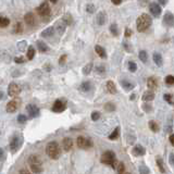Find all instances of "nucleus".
Returning a JSON list of instances; mask_svg holds the SVG:
<instances>
[{"mask_svg":"<svg viewBox=\"0 0 174 174\" xmlns=\"http://www.w3.org/2000/svg\"><path fill=\"white\" fill-rule=\"evenodd\" d=\"M46 153L48 155L49 158L57 160L61 156V147L57 142H50L46 147Z\"/></svg>","mask_w":174,"mask_h":174,"instance_id":"nucleus-1","label":"nucleus"},{"mask_svg":"<svg viewBox=\"0 0 174 174\" xmlns=\"http://www.w3.org/2000/svg\"><path fill=\"white\" fill-rule=\"evenodd\" d=\"M152 23V20L151 18L146 14V13H143L142 15L138 16L137 21H136V25H137V31L138 32H145L146 29H148L149 26Z\"/></svg>","mask_w":174,"mask_h":174,"instance_id":"nucleus-2","label":"nucleus"},{"mask_svg":"<svg viewBox=\"0 0 174 174\" xmlns=\"http://www.w3.org/2000/svg\"><path fill=\"white\" fill-rule=\"evenodd\" d=\"M29 164L31 166V170L33 173H42L43 172V163L42 159L39 158L37 155H31L29 157Z\"/></svg>","mask_w":174,"mask_h":174,"instance_id":"nucleus-3","label":"nucleus"},{"mask_svg":"<svg viewBox=\"0 0 174 174\" xmlns=\"http://www.w3.org/2000/svg\"><path fill=\"white\" fill-rule=\"evenodd\" d=\"M100 161L104 164H108V165H111V168L115 169L117 166V158H115V153L111 150H108L106 152H104L101 155V158H100Z\"/></svg>","mask_w":174,"mask_h":174,"instance_id":"nucleus-4","label":"nucleus"},{"mask_svg":"<svg viewBox=\"0 0 174 174\" xmlns=\"http://www.w3.org/2000/svg\"><path fill=\"white\" fill-rule=\"evenodd\" d=\"M22 144H23L22 135H14L10 140V150L12 152H16L19 149L21 148Z\"/></svg>","mask_w":174,"mask_h":174,"instance_id":"nucleus-5","label":"nucleus"},{"mask_svg":"<svg viewBox=\"0 0 174 174\" xmlns=\"http://www.w3.org/2000/svg\"><path fill=\"white\" fill-rule=\"evenodd\" d=\"M76 143H77V146L82 149H88L91 148L94 146L93 140L90 138H86L84 136H78L77 139H76Z\"/></svg>","mask_w":174,"mask_h":174,"instance_id":"nucleus-6","label":"nucleus"},{"mask_svg":"<svg viewBox=\"0 0 174 174\" xmlns=\"http://www.w3.org/2000/svg\"><path fill=\"white\" fill-rule=\"evenodd\" d=\"M36 10H37V13H38L40 16H43V18L48 16L50 14V12H51V9H50V7H49V3L47 2V1L43 2L42 5H39L38 8L36 9Z\"/></svg>","mask_w":174,"mask_h":174,"instance_id":"nucleus-7","label":"nucleus"},{"mask_svg":"<svg viewBox=\"0 0 174 174\" xmlns=\"http://www.w3.org/2000/svg\"><path fill=\"white\" fill-rule=\"evenodd\" d=\"M21 93V87L15 83H11L8 86V95L10 97H16Z\"/></svg>","mask_w":174,"mask_h":174,"instance_id":"nucleus-8","label":"nucleus"},{"mask_svg":"<svg viewBox=\"0 0 174 174\" xmlns=\"http://www.w3.org/2000/svg\"><path fill=\"white\" fill-rule=\"evenodd\" d=\"M149 10H150V13L155 16V18L160 16V14H161V12H162L161 7H160L157 2H151L150 5H149Z\"/></svg>","mask_w":174,"mask_h":174,"instance_id":"nucleus-9","label":"nucleus"},{"mask_svg":"<svg viewBox=\"0 0 174 174\" xmlns=\"http://www.w3.org/2000/svg\"><path fill=\"white\" fill-rule=\"evenodd\" d=\"M65 109H67V104H65L62 100H56V102L53 104V106H52V111L58 112V113L63 112Z\"/></svg>","mask_w":174,"mask_h":174,"instance_id":"nucleus-10","label":"nucleus"},{"mask_svg":"<svg viewBox=\"0 0 174 174\" xmlns=\"http://www.w3.org/2000/svg\"><path fill=\"white\" fill-rule=\"evenodd\" d=\"M26 111L29 112V114L31 115L32 118H37L39 117V114H40V111H39V109L37 108L35 104H27V107H26Z\"/></svg>","mask_w":174,"mask_h":174,"instance_id":"nucleus-11","label":"nucleus"},{"mask_svg":"<svg viewBox=\"0 0 174 174\" xmlns=\"http://www.w3.org/2000/svg\"><path fill=\"white\" fill-rule=\"evenodd\" d=\"M174 24V16L171 12H166L163 16V25L166 27H173Z\"/></svg>","mask_w":174,"mask_h":174,"instance_id":"nucleus-12","label":"nucleus"},{"mask_svg":"<svg viewBox=\"0 0 174 174\" xmlns=\"http://www.w3.org/2000/svg\"><path fill=\"white\" fill-rule=\"evenodd\" d=\"M19 104H20V101H18L16 99L9 101L8 104H7V108H5V109H7V112H9V113L15 112L19 108Z\"/></svg>","mask_w":174,"mask_h":174,"instance_id":"nucleus-13","label":"nucleus"},{"mask_svg":"<svg viewBox=\"0 0 174 174\" xmlns=\"http://www.w3.org/2000/svg\"><path fill=\"white\" fill-rule=\"evenodd\" d=\"M132 152L135 157H140V156H144L146 153V149L144 146L136 145V146H134V148L132 149Z\"/></svg>","mask_w":174,"mask_h":174,"instance_id":"nucleus-14","label":"nucleus"},{"mask_svg":"<svg viewBox=\"0 0 174 174\" xmlns=\"http://www.w3.org/2000/svg\"><path fill=\"white\" fill-rule=\"evenodd\" d=\"M67 24L64 23V21L63 20H60V21H58L57 23H56V29H57L58 31V34L60 35V36H62L63 34L65 33V29H67Z\"/></svg>","mask_w":174,"mask_h":174,"instance_id":"nucleus-15","label":"nucleus"},{"mask_svg":"<svg viewBox=\"0 0 174 174\" xmlns=\"http://www.w3.org/2000/svg\"><path fill=\"white\" fill-rule=\"evenodd\" d=\"M24 21H25V23L29 26H35V24H36V19H35V15L31 12L26 13L25 16H24Z\"/></svg>","mask_w":174,"mask_h":174,"instance_id":"nucleus-16","label":"nucleus"},{"mask_svg":"<svg viewBox=\"0 0 174 174\" xmlns=\"http://www.w3.org/2000/svg\"><path fill=\"white\" fill-rule=\"evenodd\" d=\"M73 147V140L70 137H65L62 142V148L64 151H70Z\"/></svg>","mask_w":174,"mask_h":174,"instance_id":"nucleus-17","label":"nucleus"},{"mask_svg":"<svg viewBox=\"0 0 174 174\" xmlns=\"http://www.w3.org/2000/svg\"><path fill=\"white\" fill-rule=\"evenodd\" d=\"M147 87H148L150 90H156V89L158 88V82H157L156 77L151 76V77H149L148 80H147Z\"/></svg>","mask_w":174,"mask_h":174,"instance_id":"nucleus-18","label":"nucleus"},{"mask_svg":"<svg viewBox=\"0 0 174 174\" xmlns=\"http://www.w3.org/2000/svg\"><path fill=\"white\" fill-rule=\"evenodd\" d=\"M96 22L98 25H104L107 22V14L104 12V11H100V12L97 14V19H96Z\"/></svg>","mask_w":174,"mask_h":174,"instance_id":"nucleus-19","label":"nucleus"},{"mask_svg":"<svg viewBox=\"0 0 174 174\" xmlns=\"http://www.w3.org/2000/svg\"><path fill=\"white\" fill-rule=\"evenodd\" d=\"M142 99H143L144 101H151V100H153V99H155V93L149 89V90L145 91V93L143 94V97H142Z\"/></svg>","mask_w":174,"mask_h":174,"instance_id":"nucleus-20","label":"nucleus"},{"mask_svg":"<svg viewBox=\"0 0 174 174\" xmlns=\"http://www.w3.org/2000/svg\"><path fill=\"white\" fill-rule=\"evenodd\" d=\"M152 59H153V62L156 63V65L162 67V64H163V59H162V56L160 55L159 52H155V53H153Z\"/></svg>","mask_w":174,"mask_h":174,"instance_id":"nucleus-21","label":"nucleus"},{"mask_svg":"<svg viewBox=\"0 0 174 174\" xmlns=\"http://www.w3.org/2000/svg\"><path fill=\"white\" fill-rule=\"evenodd\" d=\"M95 51H96V53L99 56V57L101 58V59H106V58H107L106 50H104L101 46H99V45H96V46H95Z\"/></svg>","mask_w":174,"mask_h":174,"instance_id":"nucleus-22","label":"nucleus"},{"mask_svg":"<svg viewBox=\"0 0 174 174\" xmlns=\"http://www.w3.org/2000/svg\"><path fill=\"white\" fill-rule=\"evenodd\" d=\"M120 84L122 85V87L125 89V90H132L133 88H134V84H132L131 82H128V80H122V81H120Z\"/></svg>","mask_w":174,"mask_h":174,"instance_id":"nucleus-23","label":"nucleus"},{"mask_svg":"<svg viewBox=\"0 0 174 174\" xmlns=\"http://www.w3.org/2000/svg\"><path fill=\"white\" fill-rule=\"evenodd\" d=\"M91 88H93V85H91L90 82H84V83H82L81 86H80V89H81L82 91H84V93H88Z\"/></svg>","mask_w":174,"mask_h":174,"instance_id":"nucleus-24","label":"nucleus"},{"mask_svg":"<svg viewBox=\"0 0 174 174\" xmlns=\"http://www.w3.org/2000/svg\"><path fill=\"white\" fill-rule=\"evenodd\" d=\"M55 33V27L53 26H49V27H47L45 31L42 32V36L43 37H50L53 35Z\"/></svg>","mask_w":174,"mask_h":174,"instance_id":"nucleus-25","label":"nucleus"},{"mask_svg":"<svg viewBox=\"0 0 174 174\" xmlns=\"http://www.w3.org/2000/svg\"><path fill=\"white\" fill-rule=\"evenodd\" d=\"M36 45H37V48H38V50L40 52H47L48 50H49L48 46H47L44 42H42V40H37Z\"/></svg>","mask_w":174,"mask_h":174,"instance_id":"nucleus-26","label":"nucleus"},{"mask_svg":"<svg viewBox=\"0 0 174 174\" xmlns=\"http://www.w3.org/2000/svg\"><path fill=\"white\" fill-rule=\"evenodd\" d=\"M107 90L109 91L110 94H117V87H115L114 83L112 81H109V82H107Z\"/></svg>","mask_w":174,"mask_h":174,"instance_id":"nucleus-27","label":"nucleus"},{"mask_svg":"<svg viewBox=\"0 0 174 174\" xmlns=\"http://www.w3.org/2000/svg\"><path fill=\"white\" fill-rule=\"evenodd\" d=\"M35 53H36V51H35L34 47L29 46V49H27V53H26V58H27V60H33V59H34Z\"/></svg>","mask_w":174,"mask_h":174,"instance_id":"nucleus-28","label":"nucleus"},{"mask_svg":"<svg viewBox=\"0 0 174 174\" xmlns=\"http://www.w3.org/2000/svg\"><path fill=\"white\" fill-rule=\"evenodd\" d=\"M13 33H15V34H21L23 33V24L21 22H16L14 27H13Z\"/></svg>","mask_w":174,"mask_h":174,"instance_id":"nucleus-29","label":"nucleus"},{"mask_svg":"<svg viewBox=\"0 0 174 174\" xmlns=\"http://www.w3.org/2000/svg\"><path fill=\"white\" fill-rule=\"evenodd\" d=\"M148 125H149V128L151 130V132H153V133L159 132V125L156 121H149Z\"/></svg>","mask_w":174,"mask_h":174,"instance_id":"nucleus-30","label":"nucleus"},{"mask_svg":"<svg viewBox=\"0 0 174 174\" xmlns=\"http://www.w3.org/2000/svg\"><path fill=\"white\" fill-rule=\"evenodd\" d=\"M138 58L140 59V61L143 63H147V60H148V53L145 51V50H142L138 53Z\"/></svg>","mask_w":174,"mask_h":174,"instance_id":"nucleus-31","label":"nucleus"},{"mask_svg":"<svg viewBox=\"0 0 174 174\" xmlns=\"http://www.w3.org/2000/svg\"><path fill=\"white\" fill-rule=\"evenodd\" d=\"M156 162H157V164H158L159 169H160V172H161V173H165V169H164V163H163V160H162L161 157H157Z\"/></svg>","mask_w":174,"mask_h":174,"instance_id":"nucleus-32","label":"nucleus"},{"mask_svg":"<svg viewBox=\"0 0 174 174\" xmlns=\"http://www.w3.org/2000/svg\"><path fill=\"white\" fill-rule=\"evenodd\" d=\"M10 24V20L8 18H5V16H1L0 15V27L1 29H5L7 26H9Z\"/></svg>","mask_w":174,"mask_h":174,"instance_id":"nucleus-33","label":"nucleus"},{"mask_svg":"<svg viewBox=\"0 0 174 174\" xmlns=\"http://www.w3.org/2000/svg\"><path fill=\"white\" fill-rule=\"evenodd\" d=\"M119 136H120V126H117V128H114V131L109 135V139L114 140V139H117Z\"/></svg>","mask_w":174,"mask_h":174,"instance_id":"nucleus-34","label":"nucleus"},{"mask_svg":"<svg viewBox=\"0 0 174 174\" xmlns=\"http://www.w3.org/2000/svg\"><path fill=\"white\" fill-rule=\"evenodd\" d=\"M110 33H111L112 35L114 37H118L119 36V29H118V25L117 24H111L110 25Z\"/></svg>","mask_w":174,"mask_h":174,"instance_id":"nucleus-35","label":"nucleus"},{"mask_svg":"<svg viewBox=\"0 0 174 174\" xmlns=\"http://www.w3.org/2000/svg\"><path fill=\"white\" fill-rule=\"evenodd\" d=\"M91 69H93V63L91 62H89V63H87V64L85 65V67H84L83 68V74L84 75H88L89 73L91 72Z\"/></svg>","mask_w":174,"mask_h":174,"instance_id":"nucleus-36","label":"nucleus"},{"mask_svg":"<svg viewBox=\"0 0 174 174\" xmlns=\"http://www.w3.org/2000/svg\"><path fill=\"white\" fill-rule=\"evenodd\" d=\"M115 104H113V102H107L106 104H104V110L106 111H109V112H112V111H114L115 110Z\"/></svg>","mask_w":174,"mask_h":174,"instance_id":"nucleus-37","label":"nucleus"},{"mask_svg":"<svg viewBox=\"0 0 174 174\" xmlns=\"http://www.w3.org/2000/svg\"><path fill=\"white\" fill-rule=\"evenodd\" d=\"M62 20L64 21V23L67 24V25H71V24H72V21H73L72 15H71V14H69V13H67V14L63 16Z\"/></svg>","mask_w":174,"mask_h":174,"instance_id":"nucleus-38","label":"nucleus"},{"mask_svg":"<svg viewBox=\"0 0 174 174\" xmlns=\"http://www.w3.org/2000/svg\"><path fill=\"white\" fill-rule=\"evenodd\" d=\"M26 47H27V43L26 40H21V42L18 43V49L20 51H24L26 49Z\"/></svg>","mask_w":174,"mask_h":174,"instance_id":"nucleus-39","label":"nucleus"},{"mask_svg":"<svg viewBox=\"0 0 174 174\" xmlns=\"http://www.w3.org/2000/svg\"><path fill=\"white\" fill-rule=\"evenodd\" d=\"M115 170L118 171V173H123L125 171V165L123 162H118L117 166H115Z\"/></svg>","mask_w":174,"mask_h":174,"instance_id":"nucleus-40","label":"nucleus"},{"mask_svg":"<svg viewBox=\"0 0 174 174\" xmlns=\"http://www.w3.org/2000/svg\"><path fill=\"white\" fill-rule=\"evenodd\" d=\"M163 98H164V100H165L166 102H169L170 104H173V95L172 94H165L163 96Z\"/></svg>","mask_w":174,"mask_h":174,"instance_id":"nucleus-41","label":"nucleus"},{"mask_svg":"<svg viewBox=\"0 0 174 174\" xmlns=\"http://www.w3.org/2000/svg\"><path fill=\"white\" fill-rule=\"evenodd\" d=\"M128 70H130L131 72H136V70H137V64H136L134 61H130V62H128Z\"/></svg>","mask_w":174,"mask_h":174,"instance_id":"nucleus-42","label":"nucleus"},{"mask_svg":"<svg viewBox=\"0 0 174 174\" xmlns=\"http://www.w3.org/2000/svg\"><path fill=\"white\" fill-rule=\"evenodd\" d=\"M138 171H139L140 174H149L150 173V170H149L146 165H140L139 169H138Z\"/></svg>","mask_w":174,"mask_h":174,"instance_id":"nucleus-43","label":"nucleus"},{"mask_svg":"<svg viewBox=\"0 0 174 174\" xmlns=\"http://www.w3.org/2000/svg\"><path fill=\"white\" fill-rule=\"evenodd\" d=\"M164 81H165V83L168 84V85H173V84H174L173 75H168L165 78H164Z\"/></svg>","mask_w":174,"mask_h":174,"instance_id":"nucleus-44","label":"nucleus"},{"mask_svg":"<svg viewBox=\"0 0 174 174\" xmlns=\"http://www.w3.org/2000/svg\"><path fill=\"white\" fill-rule=\"evenodd\" d=\"M99 119H100V112H98V111H94L93 113H91V120L96 122L97 120H99Z\"/></svg>","mask_w":174,"mask_h":174,"instance_id":"nucleus-45","label":"nucleus"},{"mask_svg":"<svg viewBox=\"0 0 174 174\" xmlns=\"http://www.w3.org/2000/svg\"><path fill=\"white\" fill-rule=\"evenodd\" d=\"M123 47H124V49L126 50V51H132L133 50V48H132V45L130 44V43H128V42H123Z\"/></svg>","mask_w":174,"mask_h":174,"instance_id":"nucleus-46","label":"nucleus"},{"mask_svg":"<svg viewBox=\"0 0 174 174\" xmlns=\"http://www.w3.org/2000/svg\"><path fill=\"white\" fill-rule=\"evenodd\" d=\"M26 121H27V118H26L24 114H20L18 117V122L19 123H22V124H23V123H25Z\"/></svg>","mask_w":174,"mask_h":174,"instance_id":"nucleus-47","label":"nucleus"},{"mask_svg":"<svg viewBox=\"0 0 174 174\" xmlns=\"http://www.w3.org/2000/svg\"><path fill=\"white\" fill-rule=\"evenodd\" d=\"M95 10H96V9H95V5H86V11H87L88 13H94V12H95Z\"/></svg>","mask_w":174,"mask_h":174,"instance_id":"nucleus-48","label":"nucleus"},{"mask_svg":"<svg viewBox=\"0 0 174 174\" xmlns=\"http://www.w3.org/2000/svg\"><path fill=\"white\" fill-rule=\"evenodd\" d=\"M96 72L98 73V74H104V73L106 72V68H104V65H100V67H97V68H96Z\"/></svg>","mask_w":174,"mask_h":174,"instance_id":"nucleus-49","label":"nucleus"},{"mask_svg":"<svg viewBox=\"0 0 174 174\" xmlns=\"http://www.w3.org/2000/svg\"><path fill=\"white\" fill-rule=\"evenodd\" d=\"M14 62L19 63V64H21V63L25 62V59H24L23 57H15V58H14Z\"/></svg>","mask_w":174,"mask_h":174,"instance_id":"nucleus-50","label":"nucleus"},{"mask_svg":"<svg viewBox=\"0 0 174 174\" xmlns=\"http://www.w3.org/2000/svg\"><path fill=\"white\" fill-rule=\"evenodd\" d=\"M67 58H68V57H67V55H63L62 57L59 59V64L60 65H64L65 62H67Z\"/></svg>","mask_w":174,"mask_h":174,"instance_id":"nucleus-51","label":"nucleus"},{"mask_svg":"<svg viewBox=\"0 0 174 174\" xmlns=\"http://www.w3.org/2000/svg\"><path fill=\"white\" fill-rule=\"evenodd\" d=\"M143 110H144L145 112H150L151 110H152V108H151L150 104H143Z\"/></svg>","mask_w":174,"mask_h":174,"instance_id":"nucleus-52","label":"nucleus"},{"mask_svg":"<svg viewBox=\"0 0 174 174\" xmlns=\"http://www.w3.org/2000/svg\"><path fill=\"white\" fill-rule=\"evenodd\" d=\"M132 34H133L132 29H130L128 27H126V29H125V37H131L132 36Z\"/></svg>","mask_w":174,"mask_h":174,"instance_id":"nucleus-53","label":"nucleus"},{"mask_svg":"<svg viewBox=\"0 0 174 174\" xmlns=\"http://www.w3.org/2000/svg\"><path fill=\"white\" fill-rule=\"evenodd\" d=\"M138 3H139L140 5H147L149 3V0H138Z\"/></svg>","mask_w":174,"mask_h":174,"instance_id":"nucleus-54","label":"nucleus"},{"mask_svg":"<svg viewBox=\"0 0 174 174\" xmlns=\"http://www.w3.org/2000/svg\"><path fill=\"white\" fill-rule=\"evenodd\" d=\"M169 161H170V164H171V165L173 166V165H174V155H173V153H170Z\"/></svg>","mask_w":174,"mask_h":174,"instance_id":"nucleus-55","label":"nucleus"},{"mask_svg":"<svg viewBox=\"0 0 174 174\" xmlns=\"http://www.w3.org/2000/svg\"><path fill=\"white\" fill-rule=\"evenodd\" d=\"M169 139H170V143H171V145L173 146L174 145V135L172 134V133L170 134V138H169Z\"/></svg>","mask_w":174,"mask_h":174,"instance_id":"nucleus-56","label":"nucleus"},{"mask_svg":"<svg viewBox=\"0 0 174 174\" xmlns=\"http://www.w3.org/2000/svg\"><path fill=\"white\" fill-rule=\"evenodd\" d=\"M164 131H165V133H170V134H171V133H172V126H165V128H164Z\"/></svg>","mask_w":174,"mask_h":174,"instance_id":"nucleus-57","label":"nucleus"},{"mask_svg":"<svg viewBox=\"0 0 174 174\" xmlns=\"http://www.w3.org/2000/svg\"><path fill=\"white\" fill-rule=\"evenodd\" d=\"M3 157H5V151H3L2 148H0V161L3 159Z\"/></svg>","mask_w":174,"mask_h":174,"instance_id":"nucleus-58","label":"nucleus"},{"mask_svg":"<svg viewBox=\"0 0 174 174\" xmlns=\"http://www.w3.org/2000/svg\"><path fill=\"white\" fill-rule=\"evenodd\" d=\"M158 2L160 3L161 5H166V3H168V0H158Z\"/></svg>","mask_w":174,"mask_h":174,"instance_id":"nucleus-59","label":"nucleus"},{"mask_svg":"<svg viewBox=\"0 0 174 174\" xmlns=\"http://www.w3.org/2000/svg\"><path fill=\"white\" fill-rule=\"evenodd\" d=\"M111 2L113 5H120V3L122 2V0H111Z\"/></svg>","mask_w":174,"mask_h":174,"instance_id":"nucleus-60","label":"nucleus"},{"mask_svg":"<svg viewBox=\"0 0 174 174\" xmlns=\"http://www.w3.org/2000/svg\"><path fill=\"white\" fill-rule=\"evenodd\" d=\"M135 98H136V95H135V94H133V95H131L130 100H135Z\"/></svg>","mask_w":174,"mask_h":174,"instance_id":"nucleus-61","label":"nucleus"},{"mask_svg":"<svg viewBox=\"0 0 174 174\" xmlns=\"http://www.w3.org/2000/svg\"><path fill=\"white\" fill-rule=\"evenodd\" d=\"M19 172H20V173H26V174L29 173V170H21V171H19Z\"/></svg>","mask_w":174,"mask_h":174,"instance_id":"nucleus-62","label":"nucleus"},{"mask_svg":"<svg viewBox=\"0 0 174 174\" xmlns=\"http://www.w3.org/2000/svg\"><path fill=\"white\" fill-rule=\"evenodd\" d=\"M5 98V94L2 93V91H0V99H3Z\"/></svg>","mask_w":174,"mask_h":174,"instance_id":"nucleus-63","label":"nucleus"},{"mask_svg":"<svg viewBox=\"0 0 174 174\" xmlns=\"http://www.w3.org/2000/svg\"><path fill=\"white\" fill-rule=\"evenodd\" d=\"M49 1H51V2H53V3H57L58 2V0H49Z\"/></svg>","mask_w":174,"mask_h":174,"instance_id":"nucleus-64","label":"nucleus"}]
</instances>
